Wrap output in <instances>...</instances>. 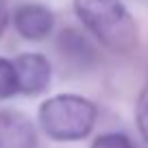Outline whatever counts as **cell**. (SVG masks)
I'll return each mask as SVG.
<instances>
[{
	"label": "cell",
	"mask_w": 148,
	"mask_h": 148,
	"mask_svg": "<svg viewBox=\"0 0 148 148\" xmlns=\"http://www.w3.org/2000/svg\"><path fill=\"white\" fill-rule=\"evenodd\" d=\"M79 20L100 44L118 52L137 46V26L120 0H74Z\"/></svg>",
	"instance_id": "6da1fadb"
},
{
	"label": "cell",
	"mask_w": 148,
	"mask_h": 148,
	"mask_svg": "<svg viewBox=\"0 0 148 148\" xmlns=\"http://www.w3.org/2000/svg\"><path fill=\"white\" fill-rule=\"evenodd\" d=\"M96 105L76 94H59L39 107V126L50 139L76 142L92 133L96 124Z\"/></svg>",
	"instance_id": "7a4b0ae2"
},
{
	"label": "cell",
	"mask_w": 148,
	"mask_h": 148,
	"mask_svg": "<svg viewBox=\"0 0 148 148\" xmlns=\"http://www.w3.org/2000/svg\"><path fill=\"white\" fill-rule=\"evenodd\" d=\"M15 79H18V92L35 96L42 94L50 85V63L46 57L37 52H24L13 61Z\"/></svg>",
	"instance_id": "3957f363"
},
{
	"label": "cell",
	"mask_w": 148,
	"mask_h": 148,
	"mask_svg": "<svg viewBox=\"0 0 148 148\" xmlns=\"http://www.w3.org/2000/svg\"><path fill=\"white\" fill-rule=\"evenodd\" d=\"M37 133L33 122L13 109L0 111V148H35Z\"/></svg>",
	"instance_id": "277c9868"
},
{
	"label": "cell",
	"mask_w": 148,
	"mask_h": 148,
	"mask_svg": "<svg viewBox=\"0 0 148 148\" xmlns=\"http://www.w3.org/2000/svg\"><path fill=\"white\" fill-rule=\"evenodd\" d=\"M15 31L28 39V42H39L50 35L55 26V15L44 5H22L13 13Z\"/></svg>",
	"instance_id": "5b68a950"
},
{
	"label": "cell",
	"mask_w": 148,
	"mask_h": 148,
	"mask_svg": "<svg viewBox=\"0 0 148 148\" xmlns=\"http://www.w3.org/2000/svg\"><path fill=\"white\" fill-rule=\"evenodd\" d=\"M59 48H61V52L76 65H87V63H92V61L96 59L92 44H89L81 33H76L74 28H65V31L61 33Z\"/></svg>",
	"instance_id": "8992f818"
},
{
	"label": "cell",
	"mask_w": 148,
	"mask_h": 148,
	"mask_svg": "<svg viewBox=\"0 0 148 148\" xmlns=\"http://www.w3.org/2000/svg\"><path fill=\"white\" fill-rule=\"evenodd\" d=\"M18 94V79H15L13 61H7L0 57V100L11 98Z\"/></svg>",
	"instance_id": "52a82bcc"
},
{
	"label": "cell",
	"mask_w": 148,
	"mask_h": 148,
	"mask_svg": "<svg viewBox=\"0 0 148 148\" xmlns=\"http://www.w3.org/2000/svg\"><path fill=\"white\" fill-rule=\"evenodd\" d=\"M135 118H137V129L142 137L148 142V83L144 85L142 94L137 98V109H135Z\"/></svg>",
	"instance_id": "ba28073f"
},
{
	"label": "cell",
	"mask_w": 148,
	"mask_h": 148,
	"mask_svg": "<svg viewBox=\"0 0 148 148\" xmlns=\"http://www.w3.org/2000/svg\"><path fill=\"white\" fill-rule=\"evenodd\" d=\"M92 148H133L131 139L122 133H109V135H102L94 142Z\"/></svg>",
	"instance_id": "9c48e42d"
},
{
	"label": "cell",
	"mask_w": 148,
	"mask_h": 148,
	"mask_svg": "<svg viewBox=\"0 0 148 148\" xmlns=\"http://www.w3.org/2000/svg\"><path fill=\"white\" fill-rule=\"evenodd\" d=\"M7 24H9V5L7 0H0V35L5 33Z\"/></svg>",
	"instance_id": "30bf717a"
}]
</instances>
